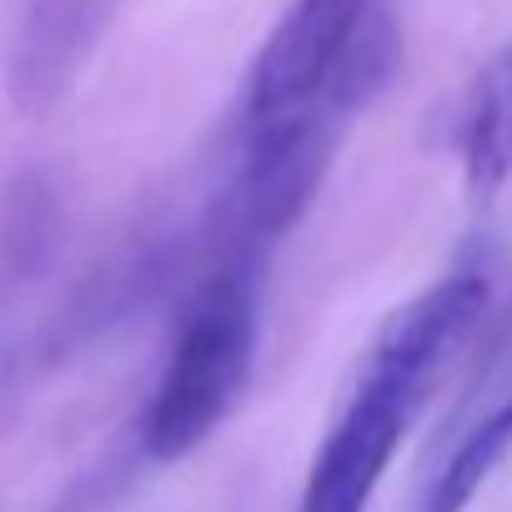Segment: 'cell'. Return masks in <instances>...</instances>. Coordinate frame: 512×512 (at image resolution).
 <instances>
[{"mask_svg":"<svg viewBox=\"0 0 512 512\" xmlns=\"http://www.w3.org/2000/svg\"><path fill=\"white\" fill-rule=\"evenodd\" d=\"M392 71L397 26L382 0H292L246 71L236 161L211 211V251L267 262L307 211L342 126Z\"/></svg>","mask_w":512,"mask_h":512,"instance_id":"cell-1","label":"cell"},{"mask_svg":"<svg viewBox=\"0 0 512 512\" xmlns=\"http://www.w3.org/2000/svg\"><path fill=\"white\" fill-rule=\"evenodd\" d=\"M482 307H487V282L477 272H452L387 317L372 352L362 357V372L337 422L327 427L307 467L297 512H367L372 507L407 427L417 422L442 367L472 337Z\"/></svg>","mask_w":512,"mask_h":512,"instance_id":"cell-2","label":"cell"},{"mask_svg":"<svg viewBox=\"0 0 512 512\" xmlns=\"http://www.w3.org/2000/svg\"><path fill=\"white\" fill-rule=\"evenodd\" d=\"M262 267L267 262L256 256L211 251V267L186 292L161 377L141 412V447L156 462L196 452L236 412L262 337Z\"/></svg>","mask_w":512,"mask_h":512,"instance_id":"cell-3","label":"cell"},{"mask_svg":"<svg viewBox=\"0 0 512 512\" xmlns=\"http://www.w3.org/2000/svg\"><path fill=\"white\" fill-rule=\"evenodd\" d=\"M116 6L121 0H16L6 41V91L16 111L46 116L66 101Z\"/></svg>","mask_w":512,"mask_h":512,"instance_id":"cell-4","label":"cell"},{"mask_svg":"<svg viewBox=\"0 0 512 512\" xmlns=\"http://www.w3.org/2000/svg\"><path fill=\"white\" fill-rule=\"evenodd\" d=\"M462 171L467 191L487 201L512 176V51H502L472 86L462 111Z\"/></svg>","mask_w":512,"mask_h":512,"instance_id":"cell-5","label":"cell"}]
</instances>
